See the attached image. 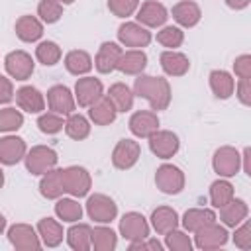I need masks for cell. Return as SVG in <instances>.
I'll return each mask as SVG.
<instances>
[{"label":"cell","mask_w":251,"mask_h":251,"mask_svg":"<svg viewBox=\"0 0 251 251\" xmlns=\"http://www.w3.org/2000/svg\"><path fill=\"white\" fill-rule=\"evenodd\" d=\"M139 6V0H108V8L114 16L118 18H127L131 16Z\"/></svg>","instance_id":"obj_46"},{"label":"cell","mask_w":251,"mask_h":251,"mask_svg":"<svg viewBox=\"0 0 251 251\" xmlns=\"http://www.w3.org/2000/svg\"><path fill=\"white\" fill-rule=\"evenodd\" d=\"M233 73L239 78H251V55H239L233 61Z\"/></svg>","instance_id":"obj_47"},{"label":"cell","mask_w":251,"mask_h":251,"mask_svg":"<svg viewBox=\"0 0 251 251\" xmlns=\"http://www.w3.org/2000/svg\"><path fill=\"white\" fill-rule=\"evenodd\" d=\"M24 126V114L16 108H2L0 110V131L4 133H12L18 131Z\"/></svg>","instance_id":"obj_43"},{"label":"cell","mask_w":251,"mask_h":251,"mask_svg":"<svg viewBox=\"0 0 251 251\" xmlns=\"http://www.w3.org/2000/svg\"><path fill=\"white\" fill-rule=\"evenodd\" d=\"M173 14V20L180 25V27H194L200 18H202V10L196 2L192 0H182V2H176L171 10Z\"/></svg>","instance_id":"obj_23"},{"label":"cell","mask_w":251,"mask_h":251,"mask_svg":"<svg viewBox=\"0 0 251 251\" xmlns=\"http://www.w3.org/2000/svg\"><path fill=\"white\" fill-rule=\"evenodd\" d=\"M47 106L51 112L59 116H69L76 108L75 94L65 86V84H55L47 90Z\"/></svg>","instance_id":"obj_14"},{"label":"cell","mask_w":251,"mask_h":251,"mask_svg":"<svg viewBox=\"0 0 251 251\" xmlns=\"http://www.w3.org/2000/svg\"><path fill=\"white\" fill-rule=\"evenodd\" d=\"M90 247L96 251H114L118 247V235L112 227L98 226L90 231Z\"/></svg>","instance_id":"obj_35"},{"label":"cell","mask_w":251,"mask_h":251,"mask_svg":"<svg viewBox=\"0 0 251 251\" xmlns=\"http://www.w3.org/2000/svg\"><path fill=\"white\" fill-rule=\"evenodd\" d=\"M90 231H92V227H90L88 224L75 222V224L67 229V233H65L69 247H71L73 251H88V249H90Z\"/></svg>","instance_id":"obj_32"},{"label":"cell","mask_w":251,"mask_h":251,"mask_svg":"<svg viewBox=\"0 0 251 251\" xmlns=\"http://www.w3.org/2000/svg\"><path fill=\"white\" fill-rule=\"evenodd\" d=\"M55 216L67 224H75L82 218V206L73 196L71 198L61 196V198H57V204H55Z\"/></svg>","instance_id":"obj_37"},{"label":"cell","mask_w":251,"mask_h":251,"mask_svg":"<svg viewBox=\"0 0 251 251\" xmlns=\"http://www.w3.org/2000/svg\"><path fill=\"white\" fill-rule=\"evenodd\" d=\"M61 57H63V51L55 41H41L35 47V59L45 67L57 65L61 61Z\"/></svg>","instance_id":"obj_39"},{"label":"cell","mask_w":251,"mask_h":251,"mask_svg":"<svg viewBox=\"0 0 251 251\" xmlns=\"http://www.w3.org/2000/svg\"><path fill=\"white\" fill-rule=\"evenodd\" d=\"M61 171H63V184H65L67 194H71L73 198H82L90 192L92 178L84 167L71 165L67 169H61Z\"/></svg>","instance_id":"obj_4"},{"label":"cell","mask_w":251,"mask_h":251,"mask_svg":"<svg viewBox=\"0 0 251 251\" xmlns=\"http://www.w3.org/2000/svg\"><path fill=\"white\" fill-rule=\"evenodd\" d=\"M39 192L47 200H57L65 194V184H63V171L53 167L51 171L41 175L39 180Z\"/></svg>","instance_id":"obj_24"},{"label":"cell","mask_w":251,"mask_h":251,"mask_svg":"<svg viewBox=\"0 0 251 251\" xmlns=\"http://www.w3.org/2000/svg\"><path fill=\"white\" fill-rule=\"evenodd\" d=\"M16 104L27 114H41L45 110V96L35 86H22L16 90Z\"/></svg>","instance_id":"obj_21"},{"label":"cell","mask_w":251,"mask_h":251,"mask_svg":"<svg viewBox=\"0 0 251 251\" xmlns=\"http://www.w3.org/2000/svg\"><path fill=\"white\" fill-rule=\"evenodd\" d=\"M227 243V229L226 226H220L216 222L206 224L204 227H200L198 231H194V245L198 249H220Z\"/></svg>","instance_id":"obj_10"},{"label":"cell","mask_w":251,"mask_h":251,"mask_svg":"<svg viewBox=\"0 0 251 251\" xmlns=\"http://www.w3.org/2000/svg\"><path fill=\"white\" fill-rule=\"evenodd\" d=\"M147 67V55L143 49H127V51H122L120 55V61H118V67L116 71L124 73V75H141Z\"/></svg>","instance_id":"obj_22"},{"label":"cell","mask_w":251,"mask_h":251,"mask_svg":"<svg viewBox=\"0 0 251 251\" xmlns=\"http://www.w3.org/2000/svg\"><path fill=\"white\" fill-rule=\"evenodd\" d=\"M212 167L218 176L231 178L241 169V153L231 145H224V147L216 149V153L212 157Z\"/></svg>","instance_id":"obj_3"},{"label":"cell","mask_w":251,"mask_h":251,"mask_svg":"<svg viewBox=\"0 0 251 251\" xmlns=\"http://www.w3.org/2000/svg\"><path fill=\"white\" fill-rule=\"evenodd\" d=\"M159 129V118L153 110H137L129 118V131L135 137H149Z\"/></svg>","instance_id":"obj_17"},{"label":"cell","mask_w":251,"mask_h":251,"mask_svg":"<svg viewBox=\"0 0 251 251\" xmlns=\"http://www.w3.org/2000/svg\"><path fill=\"white\" fill-rule=\"evenodd\" d=\"M75 100L80 108H88L92 106L102 94H104V86L100 82V78H94V76H82L76 80L75 84Z\"/></svg>","instance_id":"obj_16"},{"label":"cell","mask_w":251,"mask_h":251,"mask_svg":"<svg viewBox=\"0 0 251 251\" xmlns=\"http://www.w3.org/2000/svg\"><path fill=\"white\" fill-rule=\"evenodd\" d=\"M220 210V220L224 222V226H227V227H235V226H239L247 216H249V206H247V202L245 200H241V198H231L227 204H224L222 208H218Z\"/></svg>","instance_id":"obj_26"},{"label":"cell","mask_w":251,"mask_h":251,"mask_svg":"<svg viewBox=\"0 0 251 251\" xmlns=\"http://www.w3.org/2000/svg\"><path fill=\"white\" fill-rule=\"evenodd\" d=\"M159 63H161V69L165 71V75H169V76H184L190 69L188 57L176 49H165L159 55Z\"/></svg>","instance_id":"obj_20"},{"label":"cell","mask_w":251,"mask_h":251,"mask_svg":"<svg viewBox=\"0 0 251 251\" xmlns=\"http://www.w3.org/2000/svg\"><path fill=\"white\" fill-rule=\"evenodd\" d=\"M14 29H16L18 39H22L25 43H33V41L41 39V35H43V22L35 16H20Z\"/></svg>","instance_id":"obj_29"},{"label":"cell","mask_w":251,"mask_h":251,"mask_svg":"<svg viewBox=\"0 0 251 251\" xmlns=\"http://www.w3.org/2000/svg\"><path fill=\"white\" fill-rule=\"evenodd\" d=\"M233 184L227 178H218L210 184V202L214 208H222L224 204H227L233 198Z\"/></svg>","instance_id":"obj_38"},{"label":"cell","mask_w":251,"mask_h":251,"mask_svg":"<svg viewBox=\"0 0 251 251\" xmlns=\"http://www.w3.org/2000/svg\"><path fill=\"white\" fill-rule=\"evenodd\" d=\"M35 229H37V235L41 239V245H45V247H57V245H61L63 235H65L61 222L59 220H53V218H41L37 222V227Z\"/></svg>","instance_id":"obj_28"},{"label":"cell","mask_w":251,"mask_h":251,"mask_svg":"<svg viewBox=\"0 0 251 251\" xmlns=\"http://www.w3.org/2000/svg\"><path fill=\"white\" fill-rule=\"evenodd\" d=\"M233 243L235 247L247 251L251 249V222L245 218L239 226H235V231H233Z\"/></svg>","instance_id":"obj_45"},{"label":"cell","mask_w":251,"mask_h":251,"mask_svg":"<svg viewBox=\"0 0 251 251\" xmlns=\"http://www.w3.org/2000/svg\"><path fill=\"white\" fill-rule=\"evenodd\" d=\"M65 133L71 139H75V141L86 139L90 135V122H88V118H84L82 114H76V112L69 114L67 120H65Z\"/></svg>","instance_id":"obj_36"},{"label":"cell","mask_w":251,"mask_h":251,"mask_svg":"<svg viewBox=\"0 0 251 251\" xmlns=\"http://www.w3.org/2000/svg\"><path fill=\"white\" fill-rule=\"evenodd\" d=\"M118 116V110L114 106V102L102 94L92 106H88V120L94 122L96 126H110Z\"/></svg>","instance_id":"obj_25"},{"label":"cell","mask_w":251,"mask_h":251,"mask_svg":"<svg viewBox=\"0 0 251 251\" xmlns=\"http://www.w3.org/2000/svg\"><path fill=\"white\" fill-rule=\"evenodd\" d=\"M37 16L43 24H55L63 16V4L59 0H39Z\"/></svg>","instance_id":"obj_42"},{"label":"cell","mask_w":251,"mask_h":251,"mask_svg":"<svg viewBox=\"0 0 251 251\" xmlns=\"http://www.w3.org/2000/svg\"><path fill=\"white\" fill-rule=\"evenodd\" d=\"M147 139H149L151 153L155 157H159V159H171V157H175L176 151H178V147H180L178 135L173 133L171 129H157Z\"/></svg>","instance_id":"obj_9"},{"label":"cell","mask_w":251,"mask_h":251,"mask_svg":"<svg viewBox=\"0 0 251 251\" xmlns=\"http://www.w3.org/2000/svg\"><path fill=\"white\" fill-rule=\"evenodd\" d=\"M184 41V31L178 25H163L157 31V43H161L167 49H176Z\"/></svg>","instance_id":"obj_40"},{"label":"cell","mask_w":251,"mask_h":251,"mask_svg":"<svg viewBox=\"0 0 251 251\" xmlns=\"http://www.w3.org/2000/svg\"><path fill=\"white\" fill-rule=\"evenodd\" d=\"M57 151L53 147H47V145H35L31 147L25 157H24V163H25V169L29 175H35V176H41L43 173L51 171L53 167H57Z\"/></svg>","instance_id":"obj_2"},{"label":"cell","mask_w":251,"mask_h":251,"mask_svg":"<svg viewBox=\"0 0 251 251\" xmlns=\"http://www.w3.org/2000/svg\"><path fill=\"white\" fill-rule=\"evenodd\" d=\"M86 214L96 224H110L118 216V204L100 192H94L86 198Z\"/></svg>","instance_id":"obj_5"},{"label":"cell","mask_w":251,"mask_h":251,"mask_svg":"<svg viewBox=\"0 0 251 251\" xmlns=\"http://www.w3.org/2000/svg\"><path fill=\"white\" fill-rule=\"evenodd\" d=\"M14 84L8 76L0 75V104H8L12 98H14Z\"/></svg>","instance_id":"obj_49"},{"label":"cell","mask_w":251,"mask_h":251,"mask_svg":"<svg viewBox=\"0 0 251 251\" xmlns=\"http://www.w3.org/2000/svg\"><path fill=\"white\" fill-rule=\"evenodd\" d=\"M151 39H153L151 31L145 25L137 24V22H126L118 27V41L126 47L143 49L151 43Z\"/></svg>","instance_id":"obj_8"},{"label":"cell","mask_w":251,"mask_h":251,"mask_svg":"<svg viewBox=\"0 0 251 251\" xmlns=\"http://www.w3.org/2000/svg\"><path fill=\"white\" fill-rule=\"evenodd\" d=\"M133 94L147 100L151 110H167L171 104V84L163 76H153V75H137L133 82Z\"/></svg>","instance_id":"obj_1"},{"label":"cell","mask_w":251,"mask_h":251,"mask_svg":"<svg viewBox=\"0 0 251 251\" xmlns=\"http://www.w3.org/2000/svg\"><path fill=\"white\" fill-rule=\"evenodd\" d=\"M120 55H122V47L116 41H104L98 47V53L94 57L96 71L102 73V75H108V73L116 71L118 61H120Z\"/></svg>","instance_id":"obj_18"},{"label":"cell","mask_w":251,"mask_h":251,"mask_svg":"<svg viewBox=\"0 0 251 251\" xmlns=\"http://www.w3.org/2000/svg\"><path fill=\"white\" fill-rule=\"evenodd\" d=\"M59 2H61V4H73L75 0H59Z\"/></svg>","instance_id":"obj_54"},{"label":"cell","mask_w":251,"mask_h":251,"mask_svg":"<svg viewBox=\"0 0 251 251\" xmlns=\"http://www.w3.org/2000/svg\"><path fill=\"white\" fill-rule=\"evenodd\" d=\"M2 186H4V171L0 169V188H2Z\"/></svg>","instance_id":"obj_53"},{"label":"cell","mask_w":251,"mask_h":251,"mask_svg":"<svg viewBox=\"0 0 251 251\" xmlns=\"http://www.w3.org/2000/svg\"><path fill=\"white\" fill-rule=\"evenodd\" d=\"M210 88H212V92H214L216 98L227 100V98L233 94L235 80H233V76H231L227 71L216 69V71L210 73Z\"/></svg>","instance_id":"obj_31"},{"label":"cell","mask_w":251,"mask_h":251,"mask_svg":"<svg viewBox=\"0 0 251 251\" xmlns=\"http://www.w3.org/2000/svg\"><path fill=\"white\" fill-rule=\"evenodd\" d=\"M141 157V147L133 139H120L112 151V165L120 171L131 169Z\"/></svg>","instance_id":"obj_13"},{"label":"cell","mask_w":251,"mask_h":251,"mask_svg":"<svg viewBox=\"0 0 251 251\" xmlns=\"http://www.w3.org/2000/svg\"><path fill=\"white\" fill-rule=\"evenodd\" d=\"M216 222V212L210 210V208H190L182 214V227L188 231V233H194L198 231L200 227H204L206 224H212Z\"/></svg>","instance_id":"obj_30"},{"label":"cell","mask_w":251,"mask_h":251,"mask_svg":"<svg viewBox=\"0 0 251 251\" xmlns=\"http://www.w3.org/2000/svg\"><path fill=\"white\" fill-rule=\"evenodd\" d=\"M37 127H39V131H43L47 135H55L65 127V120H63V116H59L51 110L41 112L39 118H37Z\"/></svg>","instance_id":"obj_44"},{"label":"cell","mask_w":251,"mask_h":251,"mask_svg":"<svg viewBox=\"0 0 251 251\" xmlns=\"http://www.w3.org/2000/svg\"><path fill=\"white\" fill-rule=\"evenodd\" d=\"M27 153V147H25V141L18 135H6L0 139V163L2 165H16L20 163Z\"/></svg>","instance_id":"obj_19"},{"label":"cell","mask_w":251,"mask_h":251,"mask_svg":"<svg viewBox=\"0 0 251 251\" xmlns=\"http://www.w3.org/2000/svg\"><path fill=\"white\" fill-rule=\"evenodd\" d=\"M137 24L145 25V27H163L165 22L169 20V10L157 2V0H147L141 6H137Z\"/></svg>","instance_id":"obj_15"},{"label":"cell","mask_w":251,"mask_h":251,"mask_svg":"<svg viewBox=\"0 0 251 251\" xmlns=\"http://www.w3.org/2000/svg\"><path fill=\"white\" fill-rule=\"evenodd\" d=\"M165 247L171 251H192L194 243L190 239V235L178 227L171 229L165 233Z\"/></svg>","instance_id":"obj_41"},{"label":"cell","mask_w":251,"mask_h":251,"mask_svg":"<svg viewBox=\"0 0 251 251\" xmlns=\"http://www.w3.org/2000/svg\"><path fill=\"white\" fill-rule=\"evenodd\" d=\"M233 92L243 106H251V78H239Z\"/></svg>","instance_id":"obj_48"},{"label":"cell","mask_w":251,"mask_h":251,"mask_svg":"<svg viewBox=\"0 0 251 251\" xmlns=\"http://www.w3.org/2000/svg\"><path fill=\"white\" fill-rule=\"evenodd\" d=\"M92 65H94L92 57L82 49H73L65 55V69L75 76H82V75L90 73Z\"/></svg>","instance_id":"obj_33"},{"label":"cell","mask_w":251,"mask_h":251,"mask_svg":"<svg viewBox=\"0 0 251 251\" xmlns=\"http://www.w3.org/2000/svg\"><path fill=\"white\" fill-rule=\"evenodd\" d=\"M155 184L163 194H178L184 188V173L171 163H163L155 171Z\"/></svg>","instance_id":"obj_6"},{"label":"cell","mask_w":251,"mask_h":251,"mask_svg":"<svg viewBox=\"0 0 251 251\" xmlns=\"http://www.w3.org/2000/svg\"><path fill=\"white\" fill-rule=\"evenodd\" d=\"M8 241L18 251H37L41 249V239L37 229L27 224H14L8 229Z\"/></svg>","instance_id":"obj_7"},{"label":"cell","mask_w":251,"mask_h":251,"mask_svg":"<svg viewBox=\"0 0 251 251\" xmlns=\"http://www.w3.org/2000/svg\"><path fill=\"white\" fill-rule=\"evenodd\" d=\"M120 235L126 241H139L149 237V222L139 212H127L120 220Z\"/></svg>","instance_id":"obj_12"},{"label":"cell","mask_w":251,"mask_h":251,"mask_svg":"<svg viewBox=\"0 0 251 251\" xmlns=\"http://www.w3.org/2000/svg\"><path fill=\"white\" fill-rule=\"evenodd\" d=\"M4 67H6V73L12 78H16V80H27L33 75L35 63H33V59H31L29 53L18 49V51H10L4 57Z\"/></svg>","instance_id":"obj_11"},{"label":"cell","mask_w":251,"mask_h":251,"mask_svg":"<svg viewBox=\"0 0 251 251\" xmlns=\"http://www.w3.org/2000/svg\"><path fill=\"white\" fill-rule=\"evenodd\" d=\"M249 2L251 0H226L227 8H231V10H243V8L249 6Z\"/></svg>","instance_id":"obj_51"},{"label":"cell","mask_w":251,"mask_h":251,"mask_svg":"<svg viewBox=\"0 0 251 251\" xmlns=\"http://www.w3.org/2000/svg\"><path fill=\"white\" fill-rule=\"evenodd\" d=\"M178 224H180V218H178L176 210L171 206H159L151 212V227L159 235H165L167 231L178 227Z\"/></svg>","instance_id":"obj_27"},{"label":"cell","mask_w":251,"mask_h":251,"mask_svg":"<svg viewBox=\"0 0 251 251\" xmlns=\"http://www.w3.org/2000/svg\"><path fill=\"white\" fill-rule=\"evenodd\" d=\"M112 102H114V106H116V110L118 112H129L131 108H133V90L127 86V84H124V82H114L110 88H108V94H106Z\"/></svg>","instance_id":"obj_34"},{"label":"cell","mask_w":251,"mask_h":251,"mask_svg":"<svg viewBox=\"0 0 251 251\" xmlns=\"http://www.w3.org/2000/svg\"><path fill=\"white\" fill-rule=\"evenodd\" d=\"M4 229H6V218H4L2 214H0V233H2Z\"/></svg>","instance_id":"obj_52"},{"label":"cell","mask_w":251,"mask_h":251,"mask_svg":"<svg viewBox=\"0 0 251 251\" xmlns=\"http://www.w3.org/2000/svg\"><path fill=\"white\" fill-rule=\"evenodd\" d=\"M241 167H243V173L251 176V149L249 147H245L241 153Z\"/></svg>","instance_id":"obj_50"}]
</instances>
